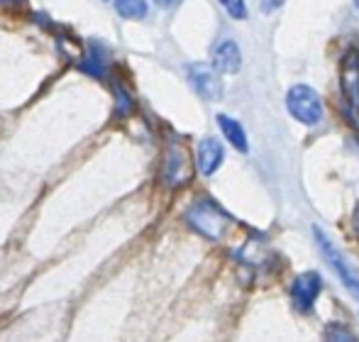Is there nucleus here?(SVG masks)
I'll use <instances>...</instances> for the list:
<instances>
[{"label":"nucleus","mask_w":359,"mask_h":342,"mask_svg":"<svg viewBox=\"0 0 359 342\" xmlns=\"http://www.w3.org/2000/svg\"><path fill=\"white\" fill-rule=\"evenodd\" d=\"M184 218L191 225V230H196V233L208 240H220L232 223L230 215L210 198H198L194 205H189Z\"/></svg>","instance_id":"nucleus-1"},{"label":"nucleus","mask_w":359,"mask_h":342,"mask_svg":"<svg viewBox=\"0 0 359 342\" xmlns=\"http://www.w3.org/2000/svg\"><path fill=\"white\" fill-rule=\"evenodd\" d=\"M313 238H316V245H318V249H320L323 259L330 264V269L337 274V279L342 281V286H345L355 299H359V274H357L355 266H352V261L335 247V242L327 238L325 230L318 228V225H313Z\"/></svg>","instance_id":"nucleus-2"},{"label":"nucleus","mask_w":359,"mask_h":342,"mask_svg":"<svg viewBox=\"0 0 359 342\" xmlns=\"http://www.w3.org/2000/svg\"><path fill=\"white\" fill-rule=\"evenodd\" d=\"M286 110L291 113L293 120H298L301 125H318L323 120V100L316 93V88H311L308 83H296L288 88L286 93Z\"/></svg>","instance_id":"nucleus-3"},{"label":"nucleus","mask_w":359,"mask_h":342,"mask_svg":"<svg viewBox=\"0 0 359 342\" xmlns=\"http://www.w3.org/2000/svg\"><path fill=\"white\" fill-rule=\"evenodd\" d=\"M320 291H323V276L318 271H303V274H298L293 279L288 296H291V303L298 313H311Z\"/></svg>","instance_id":"nucleus-4"},{"label":"nucleus","mask_w":359,"mask_h":342,"mask_svg":"<svg viewBox=\"0 0 359 342\" xmlns=\"http://www.w3.org/2000/svg\"><path fill=\"white\" fill-rule=\"evenodd\" d=\"M189 83L203 100H220L222 98V81L217 71L208 64H191L189 67Z\"/></svg>","instance_id":"nucleus-5"},{"label":"nucleus","mask_w":359,"mask_h":342,"mask_svg":"<svg viewBox=\"0 0 359 342\" xmlns=\"http://www.w3.org/2000/svg\"><path fill=\"white\" fill-rule=\"evenodd\" d=\"M196 162H198V169L203 176H213L217 169L225 162V147L220 144V139L215 137H203L198 142V149H196Z\"/></svg>","instance_id":"nucleus-6"},{"label":"nucleus","mask_w":359,"mask_h":342,"mask_svg":"<svg viewBox=\"0 0 359 342\" xmlns=\"http://www.w3.org/2000/svg\"><path fill=\"white\" fill-rule=\"evenodd\" d=\"M240 67H242V52H240V47H237V42H232V39L217 42L213 47V69L215 71L232 76V74L240 71Z\"/></svg>","instance_id":"nucleus-7"},{"label":"nucleus","mask_w":359,"mask_h":342,"mask_svg":"<svg viewBox=\"0 0 359 342\" xmlns=\"http://www.w3.org/2000/svg\"><path fill=\"white\" fill-rule=\"evenodd\" d=\"M342 93L350 100L352 108H359V57L357 52H350L342 59V74H340Z\"/></svg>","instance_id":"nucleus-8"},{"label":"nucleus","mask_w":359,"mask_h":342,"mask_svg":"<svg viewBox=\"0 0 359 342\" xmlns=\"http://www.w3.org/2000/svg\"><path fill=\"white\" fill-rule=\"evenodd\" d=\"M215 123H217V128H220L222 137H225L237 152L250 154V139H247V132H245V128H242L240 120L230 118V115H225V113H217Z\"/></svg>","instance_id":"nucleus-9"},{"label":"nucleus","mask_w":359,"mask_h":342,"mask_svg":"<svg viewBox=\"0 0 359 342\" xmlns=\"http://www.w3.org/2000/svg\"><path fill=\"white\" fill-rule=\"evenodd\" d=\"M189 179V162H186V154L179 144H171L169 152H166L164 162V181L169 186H179Z\"/></svg>","instance_id":"nucleus-10"},{"label":"nucleus","mask_w":359,"mask_h":342,"mask_svg":"<svg viewBox=\"0 0 359 342\" xmlns=\"http://www.w3.org/2000/svg\"><path fill=\"white\" fill-rule=\"evenodd\" d=\"M79 71H83L86 76L93 78H103L105 71H108V62H105V49L100 44H90L88 54L79 62Z\"/></svg>","instance_id":"nucleus-11"},{"label":"nucleus","mask_w":359,"mask_h":342,"mask_svg":"<svg viewBox=\"0 0 359 342\" xmlns=\"http://www.w3.org/2000/svg\"><path fill=\"white\" fill-rule=\"evenodd\" d=\"M115 10L125 20H144L147 18V0H115Z\"/></svg>","instance_id":"nucleus-12"},{"label":"nucleus","mask_w":359,"mask_h":342,"mask_svg":"<svg viewBox=\"0 0 359 342\" xmlns=\"http://www.w3.org/2000/svg\"><path fill=\"white\" fill-rule=\"evenodd\" d=\"M325 342H359V340L350 328H345V325H327Z\"/></svg>","instance_id":"nucleus-13"},{"label":"nucleus","mask_w":359,"mask_h":342,"mask_svg":"<svg viewBox=\"0 0 359 342\" xmlns=\"http://www.w3.org/2000/svg\"><path fill=\"white\" fill-rule=\"evenodd\" d=\"M115 100H118V105H115V113L118 115L133 113V98H130V93L123 86H115Z\"/></svg>","instance_id":"nucleus-14"},{"label":"nucleus","mask_w":359,"mask_h":342,"mask_svg":"<svg viewBox=\"0 0 359 342\" xmlns=\"http://www.w3.org/2000/svg\"><path fill=\"white\" fill-rule=\"evenodd\" d=\"M220 5L227 10L232 20H247V5L245 0H220Z\"/></svg>","instance_id":"nucleus-15"},{"label":"nucleus","mask_w":359,"mask_h":342,"mask_svg":"<svg viewBox=\"0 0 359 342\" xmlns=\"http://www.w3.org/2000/svg\"><path fill=\"white\" fill-rule=\"evenodd\" d=\"M286 0H262V13H274V10H279L281 5H284Z\"/></svg>","instance_id":"nucleus-16"},{"label":"nucleus","mask_w":359,"mask_h":342,"mask_svg":"<svg viewBox=\"0 0 359 342\" xmlns=\"http://www.w3.org/2000/svg\"><path fill=\"white\" fill-rule=\"evenodd\" d=\"M154 3L159 5V8H166V10H169V8H176V5H179L181 0H154Z\"/></svg>","instance_id":"nucleus-17"},{"label":"nucleus","mask_w":359,"mask_h":342,"mask_svg":"<svg viewBox=\"0 0 359 342\" xmlns=\"http://www.w3.org/2000/svg\"><path fill=\"white\" fill-rule=\"evenodd\" d=\"M355 225H357V230H359V205H357V210H355Z\"/></svg>","instance_id":"nucleus-18"},{"label":"nucleus","mask_w":359,"mask_h":342,"mask_svg":"<svg viewBox=\"0 0 359 342\" xmlns=\"http://www.w3.org/2000/svg\"><path fill=\"white\" fill-rule=\"evenodd\" d=\"M0 3H15V0H0Z\"/></svg>","instance_id":"nucleus-19"},{"label":"nucleus","mask_w":359,"mask_h":342,"mask_svg":"<svg viewBox=\"0 0 359 342\" xmlns=\"http://www.w3.org/2000/svg\"><path fill=\"white\" fill-rule=\"evenodd\" d=\"M355 5H357V8H359V0H355Z\"/></svg>","instance_id":"nucleus-20"}]
</instances>
